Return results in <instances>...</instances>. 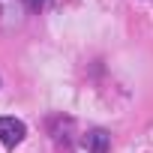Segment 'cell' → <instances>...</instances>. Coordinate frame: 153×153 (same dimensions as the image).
Wrapping results in <instances>:
<instances>
[{"label": "cell", "instance_id": "1", "mask_svg": "<svg viewBox=\"0 0 153 153\" xmlns=\"http://www.w3.org/2000/svg\"><path fill=\"white\" fill-rule=\"evenodd\" d=\"M24 135H27V126H24L21 120H15V117H0V141H3L6 147L21 144Z\"/></svg>", "mask_w": 153, "mask_h": 153}, {"label": "cell", "instance_id": "2", "mask_svg": "<svg viewBox=\"0 0 153 153\" xmlns=\"http://www.w3.org/2000/svg\"><path fill=\"white\" fill-rule=\"evenodd\" d=\"M108 144H111V135L105 129H93L84 135V150L87 153H108Z\"/></svg>", "mask_w": 153, "mask_h": 153}, {"label": "cell", "instance_id": "3", "mask_svg": "<svg viewBox=\"0 0 153 153\" xmlns=\"http://www.w3.org/2000/svg\"><path fill=\"white\" fill-rule=\"evenodd\" d=\"M42 6H45V0H27V9H33V12L42 9Z\"/></svg>", "mask_w": 153, "mask_h": 153}]
</instances>
